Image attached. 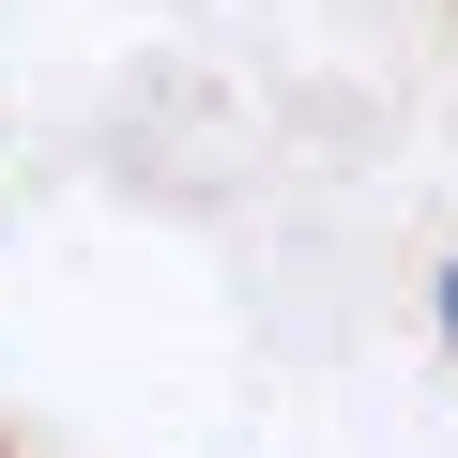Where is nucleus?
Returning <instances> with one entry per match:
<instances>
[{
	"label": "nucleus",
	"instance_id": "1",
	"mask_svg": "<svg viewBox=\"0 0 458 458\" xmlns=\"http://www.w3.org/2000/svg\"><path fill=\"white\" fill-rule=\"evenodd\" d=\"M428 321H443V352H458V260H443V291H428Z\"/></svg>",
	"mask_w": 458,
	"mask_h": 458
}]
</instances>
